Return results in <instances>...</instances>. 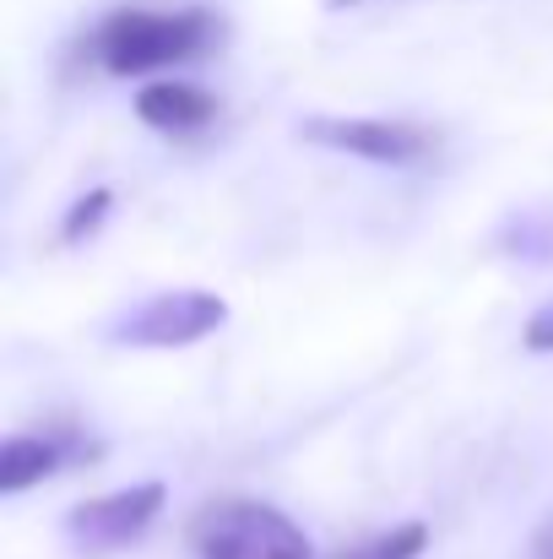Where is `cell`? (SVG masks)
<instances>
[{
  "label": "cell",
  "instance_id": "5b68a950",
  "mask_svg": "<svg viewBox=\"0 0 553 559\" xmlns=\"http://www.w3.org/2000/svg\"><path fill=\"white\" fill-rule=\"evenodd\" d=\"M299 136L310 147H326V153H348V158H364V164H390V169H407L418 164L429 147H434V131L412 126V120H364V115H315L299 126Z\"/></svg>",
  "mask_w": 553,
  "mask_h": 559
},
{
  "label": "cell",
  "instance_id": "52a82bcc",
  "mask_svg": "<svg viewBox=\"0 0 553 559\" xmlns=\"http://www.w3.org/2000/svg\"><path fill=\"white\" fill-rule=\"evenodd\" d=\"M71 445L60 435H11L0 445V495H27L49 473H60Z\"/></svg>",
  "mask_w": 553,
  "mask_h": 559
},
{
  "label": "cell",
  "instance_id": "8992f818",
  "mask_svg": "<svg viewBox=\"0 0 553 559\" xmlns=\"http://www.w3.org/2000/svg\"><path fill=\"white\" fill-rule=\"evenodd\" d=\"M136 115L153 126V131H169V136H190V131H206L217 120V98L195 82L180 76H164V82H147L136 93Z\"/></svg>",
  "mask_w": 553,
  "mask_h": 559
},
{
  "label": "cell",
  "instance_id": "277c9868",
  "mask_svg": "<svg viewBox=\"0 0 553 559\" xmlns=\"http://www.w3.org/2000/svg\"><path fill=\"white\" fill-rule=\"evenodd\" d=\"M164 506H169L164 484H131V489H115V495L71 506L65 538H71L76 555H115V549H131L164 516Z\"/></svg>",
  "mask_w": 553,
  "mask_h": 559
},
{
  "label": "cell",
  "instance_id": "7a4b0ae2",
  "mask_svg": "<svg viewBox=\"0 0 553 559\" xmlns=\"http://www.w3.org/2000/svg\"><path fill=\"white\" fill-rule=\"evenodd\" d=\"M195 559H315L310 533L277 506H212L190 527Z\"/></svg>",
  "mask_w": 553,
  "mask_h": 559
},
{
  "label": "cell",
  "instance_id": "30bf717a",
  "mask_svg": "<svg viewBox=\"0 0 553 559\" xmlns=\"http://www.w3.org/2000/svg\"><path fill=\"white\" fill-rule=\"evenodd\" d=\"M521 343H527V354H553V299L521 326Z\"/></svg>",
  "mask_w": 553,
  "mask_h": 559
},
{
  "label": "cell",
  "instance_id": "8fae6325",
  "mask_svg": "<svg viewBox=\"0 0 553 559\" xmlns=\"http://www.w3.org/2000/svg\"><path fill=\"white\" fill-rule=\"evenodd\" d=\"M326 5H359V0H326Z\"/></svg>",
  "mask_w": 553,
  "mask_h": 559
},
{
  "label": "cell",
  "instance_id": "3957f363",
  "mask_svg": "<svg viewBox=\"0 0 553 559\" xmlns=\"http://www.w3.org/2000/svg\"><path fill=\"white\" fill-rule=\"evenodd\" d=\"M228 321L223 294L206 288H164L153 299H142L136 310H125L115 321V343L120 348H195L201 337H212Z\"/></svg>",
  "mask_w": 553,
  "mask_h": 559
},
{
  "label": "cell",
  "instance_id": "ba28073f",
  "mask_svg": "<svg viewBox=\"0 0 553 559\" xmlns=\"http://www.w3.org/2000/svg\"><path fill=\"white\" fill-rule=\"evenodd\" d=\"M109 206H115V190H87L71 212H65V223H60V239L65 245H82V239H93L98 228H104V217H109Z\"/></svg>",
  "mask_w": 553,
  "mask_h": 559
},
{
  "label": "cell",
  "instance_id": "9c48e42d",
  "mask_svg": "<svg viewBox=\"0 0 553 559\" xmlns=\"http://www.w3.org/2000/svg\"><path fill=\"white\" fill-rule=\"evenodd\" d=\"M423 549H429V527L423 522H401L385 538H374V544H364V549H353L342 559H418Z\"/></svg>",
  "mask_w": 553,
  "mask_h": 559
},
{
  "label": "cell",
  "instance_id": "6da1fadb",
  "mask_svg": "<svg viewBox=\"0 0 553 559\" xmlns=\"http://www.w3.org/2000/svg\"><path fill=\"white\" fill-rule=\"evenodd\" d=\"M223 38V22L201 5L190 11H115L93 33V55L109 76H147L201 60Z\"/></svg>",
  "mask_w": 553,
  "mask_h": 559
}]
</instances>
